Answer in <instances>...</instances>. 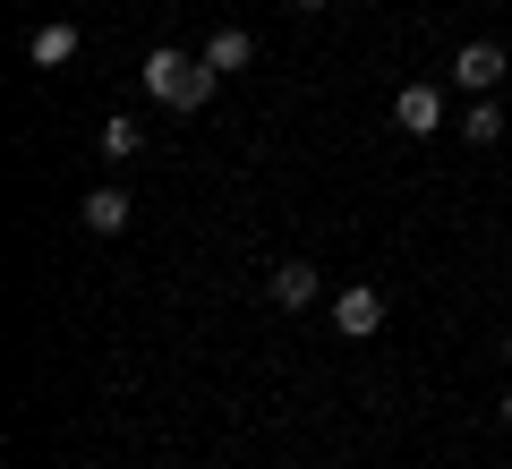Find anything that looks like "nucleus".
Here are the masks:
<instances>
[{
	"instance_id": "obj_7",
	"label": "nucleus",
	"mask_w": 512,
	"mask_h": 469,
	"mask_svg": "<svg viewBox=\"0 0 512 469\" xmlns=\"http://www.w3.org/2000/svg\"><path fill=\"white\" fill-rule=\"evenodd\" d=\"M274 299L282 307H308L316 299V265H308V256H282V265H274Z\"/></svg>"
},
{
	"instance_id": "obj_5",
	"label": "nucleus",
	"mask_w": 512,
	"mask_h": 469,
	"mask_svg": "<svg viewBox=\"0 0 512 469\" xmlns=\"http://www.w3.org/2000/svg\"><path fill=\"white\" fill-rule=\"evenodd\" d=\"M128 214H137V205H128V188H94V197H77V222H86V231H128Z\"/></svg>"
},
{
	"instance_id": "obj_12",
	"label": "nucleus",
	"mask_w": 512,
	"mask_h": 469,
	"mask_svg": "<svg viewBox=\"0 0 512 469\" xmlns=\"http://www.w3.org/2000/svg\"><path fill=\"white\" fill-rule=\"evenodd\" d=\"M504 427H512V393H504Z\"/></svg>"
},
{
	"instance_id": "obj_8",
	"label": "nucleus",
	"mask_w": 512,
	"mask_h": 469,
	"mask_svg": "<svg viewBox=\"0 0 512 469\" xmlns=\"http://www.w3.org/2000/svg\"><path fill=\"white\" fill-rule=\"evenodd\" d=\"M248 60H256V43L239 35V26H222V35L205 43V69H214V77H231V69H248Z\"/></svg>"
},
{
	"instance_id": "obj_3",
	"label": "nucleus",
	"mask_w": 512,
	"mask_h": 469,
	"mask_svg": "<svg viewBox=\"0 0 512 469\" xmlns=\"http://www.w3.org/2000/svg\"><path fill=\"white\" fill-rule=\"evenodd\" d=\"M453 86H461V94H495V86H504V43H461Z\"/></svg>"
},
{
	"instance_id": "obj_11",
	"label": "nucleus",
	"mask_w": 512,
	"mask_h": 469,
	"mask_svg": "<svg viewBox=\"0 0 512 469\" xmlns=\"http://www.w3.org/2000/svg\"><path fill=\"white\" fill-rule=\"evenodd\" d=\"M291 9H308V18H316V9H325V0H291Z\"/></svg>"
},
{
	"instance_id": "obj_9",
	"label": "nucleus",
	"mask_w": 512,
	"mask_h": 469,
	"mask_svg": "<svg viewBox=\"0 0 512 469\" xmlns=\"http://www.w3.org/2000/svg\"><path fill=\"white\" fill-rule=\"evenodd\" d=\"M94 145H103V163H128V154L146 145V128L128 120V111H111V120H103V137H94Z\"/></svg>"
},
{
	"instance_id": "obj_2",
	"label": "nucleus",
	"mask_w": 512,
	"mask_h": 469,
	"mask_svg": "<svg viewBox=\"0 0 512 469\" xmlns=\"http://www.w3.org/2000/svg\"><path fill=\"white\" fill-rule=\"evenodd\" d=\"M333 333H342V342H376V333H384V290L376 282H350L342 299H333Z\"/></svg>"
},
{
	"instance_id": "obj_1",
	"label": "nucleus",
	"mask_w": 512,
	"mask_h": 469,
	"mask_svg": "<svg viewBox=\"0 0 512 469\" xmlns=\"http://www.w3.org/2000/svg\"><path fill=\"white\" fill-rule=\"evenodd\" d=\"M137 77H146V94H154L163 111H205V103H214V86H222V77L205 69V52L188 60V52H171V43L137 60Z\"/></svg>"
},
{
	"instance_id": "obj_6",
	"label": "nucleus",
	"mask_w": 512,
	"mask_h": 469,
	"mask_svg": "<svg viewBox=\"0 0 512 469\" xmlns=\"http://www.w3.org/2000/svg\"><path fill=\"white\" fill-rule=\"evenodd\" d=\"M26 60H35V69H69V60H77V26L69 18L35 26V35H26Z\"/></svg>"
},
{
	"instance_id": "obj_10",
	"label": "nucleus",
	"mask_w": 512,
	"mask_h": 469,
	"mask_svg": "<svg viewBox=\"0 0 512 469\" xmlns=\"http://www.w3.org/2000/svg\"><path fill=\"white\" fill-rule=\"evenodd\" d=\"M495 137H504V111H495V103H470V111H461V145H495Z\"/></svg>"
},
{
	"instance_id": "obj_4",
	"label": "nucleus",
	"mask_w": 512,
	"mask_h": 469,
	"mask_svg": "<svg viewBox=\"0 0 512 469\" xmlns=\"http://www.w3.org/2000/svg\"><path fill=\"white\" fill-rule=\"evenodd\" d=\"M393 120H402V137H436L444 128V86H402L393 94Z\"/></svg>"
}]
</instances>
